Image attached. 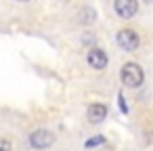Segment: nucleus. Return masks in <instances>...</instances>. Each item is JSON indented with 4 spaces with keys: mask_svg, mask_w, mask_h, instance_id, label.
Listing matches in <instances>:
<instances>
[{
    "mask_svg": "<svg viewBox=\"0 0 153 151\" xmlns=\"http://www.w3.org/2000/svg\"><path fill=\"white\" fill-rule=\"evenodd\" d=\"M103 143H105V136H101V134H99V136L88 138V141H86V147H97V145H103Z\"/></svg>",
    "mask_w": 153,
    "mask_h": 151,
    "instance_id": "8",
    "label": "nucleus"
},
{
    "mask_svg": "<svg viewBox=\"0 0 153 151\" xmlns=\"http://www.w3.org/2000/svg\"><path fill=\"white\" fill-rule=\"evenodd\" d=\"M145 2H153V0H145Z\"/></svg>",
    "mask_w": 153,
    "mask_h": 151,
    "instance_id": "11",
    "label": "nucleus"
},
{
    "mask_svg": "<svg viewBox=\"0 0 153 151\" xmlns=\"http://www.w3.org/2000/svg\"><path fill=\"white\" fill-rule=\"evenodd\" d=\"M78 21H80V23H84V25L94 23V21H97V11H94V9H90V7L82 9V11L78 13Z\"/></svg>",
    "mask_w": 153,
    "mask_h": 151,
    "instance_id": "7",
    "label": "nucleus"
},
{
    "mask_svg": "<svg viewBox=\"0 0 153 151\" xmlns=\"http://www.w3.org/2000/svg\"><path fill=\"white\" fill-rule=\"evenodd\" d=\"M115 42H117V46H120L122 51L134 53V51L138 48V44H140V38H138V34H136L134 30H120L117 36H115Z\"/></svg>",
    "mask_w": 153,
    "mask_h": 151,
    "instance_id": "2",
    "label": "nucleus"
},
{
    "mask_svg": "<svg viewBox=\"0 0 153 151\" xmlns=\"http://www.w3.org/2000/svg\"><path fill=\"white\" fill-rule=\"evenodd\" d=\"M55 143V134L51 130H36L30 134V145L34 149H46Z\"/></svg>",
    "mask_w": 153,
    "mask_h": 151,
    "instance_id": "4",
    "label": "nucleus"
},
{
    "mask_svg": "<svg viewBox=\"0 0 153 151\" xmlns=\"http://www.w3.org/2000/svg\"><path fill=\"white\" fill-rule=\"evenodd\" d=\"M19 2H27V0H19Z\"/></svg>",
    "mask_w": 153,
    "mask_h": 151,
    "instance_id": "12",
    "label": "nucleus"
},
{
    "mask_svg": "<svg viewBox=\"0 0 153 151\" xmlns=\"http://www.w3.org/2000/svg\"><path fill=\"white\" fill-rule=\"evenodd\" d=\"M120 78H122V84H124L126 88H138V86L143 84V80H145V74H143V67H140V65H136V63H126V65L122 67Z\"/></svg>",
    "mask_w": 153,
    "mask_h": 151,
    "instance_id": "1",
    "label": "nucleus"
},
{
    "mask_svg": "<svg viewBox=\"0 0 153 151\" xmlns=\"http://www.w3.org/2000/svg\"><path fill=\"white\" fill-rule=\"evenodd\" d=\"M105 118H107V107H105V105L94 103V105L88 107V122H90V124H101Z\"/></svg>",
    "mask_w": 153,
    "mask_h": 151,
    "instance_id": "6",
    "label": "nucleus"
},
{
    "mask_svg": "<svg viewBox=\"0 0 153 151\" xmlns=\"http://www.w3.org/2000/svg\"><path fill=\"white\" fill-rule=\"evenodd\" d=\"M113 9L117 13V17L122 19H132L138 13V0H115Z\"/></svg>",
    "mask_w": 153,
    "mask_h": 151,
    "instance_id": "3",
    "label": "nucleus"
},
{
    "mask_svg": "<svg viewBox=\"0 0 153 151\" xmlns=\"http://www.w3.org/2000/svg\"><path fill=\"white\" fill-rule=\"evenodd\" d=\"M120 105H122V111H128V107H126V103H124V97L120 94Z\"/></svg>",
    "mask_w": 153,
    "mask_h": 151,
    "instance_id": "10",
    "label": "nucleus"
},
{
    "mask_svg": "<svg viewBox=\"0 0 153 151\" xmlns=\"http://www.w3.org/2000/svg\"><path fill=\"white\" fill-rule=\"evenodd\" d=\"M86 61H88V65H90L92 69H105V67H107V63H109V59H107L105 51H103V48H97V46L88 51Z\"/></svg>",
    "mask_w": 153,
    "mask_h": 151,
    "instance_id": "5",
    "label": "nucleus"
},
{
    "mask_svg": "<svg viewBox=\"0 0 153 151\" xmlns=\"http://www.w3.org/2000/svg\"><path fill=\"white\" fill-rule=\"evenodd\" d=\"M2 151H11V143L7 138H2Z\"/></svg>",
    "mask_w": 153,
    "mask_h": 151,
    "instance_id": "9",
    "label": "nucleus"
}]
</instances>
